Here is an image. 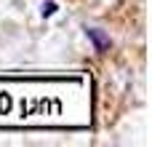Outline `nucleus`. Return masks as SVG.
I'll list each match as a JSON object with an SVG mask.
<instances>
[{
  "label": "nucleus",
  "mask_w": 152,
  "mask_h": 147,
  "mask_svg": "<svg viewBox=\"0 0 152 147\" xmlns=\"http://www.w3.org/2000/svg\"><path fill=\"white\" fill-rule=\"evenodd\" d=\"M83 32H86V37L91 40V46L99 51V54H104V51H110V46H112V40H110V35L107 32H102L99 27H83Z\"/></svg>",
  "instance_id": "1"
},
{
  "label": "nucleus",
  "mask_w": 152,
  "mask_h": 147,
  "mask_svg": "<svg viewBox=\"0 0 152 147\" xmlns=\"http://www.w3.org/2000/svg\"><path fill=\"white\" fill-rule=\"evenodd\" d=\"M56 11H59V5H56L53 0H45V3H43V8H40V13H43V16H53Z\"/></svg>",
  "instance_id": "2"
}]
</instances>
